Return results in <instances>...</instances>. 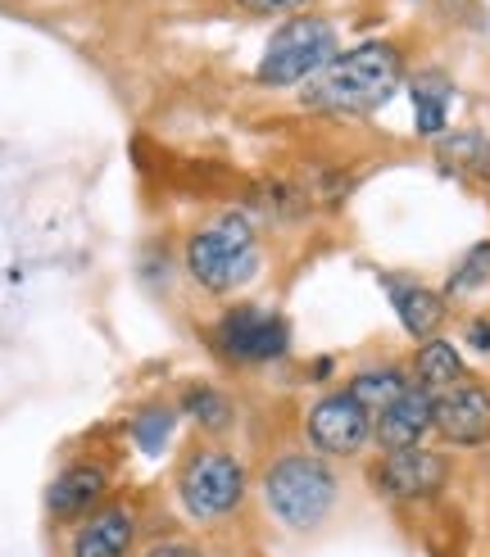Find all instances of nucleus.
<instances>
[{
    "mask_svg": "<svg viewBox=\"0 0 490 557\" xmlns=\"http://www.w3.org/2000/svg\"><path fill=\"white\" fill-rule=\"evenodd\" d=\"M404 77V60L391 41H359L354 50H341L314 82H305V104L322 114L364 119L381 109Z\"/></svg>",
    "mask_w": 490,
    "mask_h": 557,
    "instance_id": "f257e3e1",
    "label": "nucleus"
},
{
    "mask_svg": "<svg viewBox=\"0 0 490 557\" xmlns=\"http://www.w3.org/2000/svg\"><path fill=\"white\" fill-rule=\"evenodd\" d=\"M186 272L209 295L241 290L259 272V232L241 209L209 218L186 236Z\"/></svg>",
    "mask_w": 490,
    "mask_h": 557,
    "instance_id": "f03ea898",
    "label": "nucleus"
},
{
    "mask_svg": "<svg viewBox=\"0 0 490 557\" xmlns=\"http://www.w3.org/2000/svg\"><path fill=\"white\" fill-rule=\"evenodd\" d=\"M259 490H264L268 512L278 517L286 531H314V525H322L327 512L336 508L341 481L318 454H282L264 467Z\"/></svg>",
    "mask_w": 490,
    "mask_h": 557,
    "instance_id": "7ed1b4c3",
    "label": "nucleus"
},
{
    "mask_svg": "<svg viewBox=\"0 0 490 557\" xmlns=\"http://www.w3.org/2000/svg\"><path fill=\"white\" fill-rule=\"evenodd\" d=\"M341 54V41H336V27L318 18V14H295L286 18L278 33L268 37V50L255 69V82L259 87H299V82H314L327 64Z\"/></svg>",
    "mask_w": 490,
    "mask_h": 557,
    "instance_id": "20e7f679",
    "label": "nucleus"
},
{
    "mask_svg": "<svg viewBox=\"0 0 490 557\" xmlns=\"http://www.w3.org/2000/svg\"><path fill=\"white\" fill-rule=\"evenodd\" d=\"M245 485H250V476H245L241 458L228 449H213V444L209 449H191L177 467V504L200 525L232 517L245 504Z\"/></svg>",
    "mask_w": 490,
    "mask_h": 557,
    "instance_id": "39448f33",
    "label": "nucleus"
},
{
    "mask_svg": "<svg viewBox=\"0 0 490 557\" xmlns=\"http://www.w3.org/2000/svg\"><path fill=\"white\" fill-rule=\"evenodd\" d=\"M209 345L218 349V358L245 368V363H272L291 349V326L282 313L259 309V304H236L223 318L213 322Z\"/></svg>",
    "mask_w": 490,
    "mask_h": 557,
    "instance_id": "423d86ee",
    "label": "nucleus"
},
{
    "mask_svg": "<svg viewBox=\"0 0 490 557\" xmlns=\"http://www.w3.org/2000/svg\"><path fill=\"white\" fill-rule=\"evenodd\" d=\"M305 435L318 458H354L372 440V412L350 389H332V395L314 399V408L305 412Z\"/></svg>",
    "mask_w": 490,
    "mask_h": 557,
    "instance_id": "0eeeda50",
    "label": "nucleus"
},
{
    "mask_svg": "<svg viewBox=\"0 0 490 557\" xmlns=\"http://www.w3.org/2000/svg\"><path fill=\"white\" fill-rule=\"evenodd\" d=\"M450 481V462L431 449H400V454H381V462L372 467V485L400 498V504H414V498H431L441 494Z\"/></svg>",
    "mask_w": 490,
    "mask_h": 557,
    "instance_id": "6e6552de",
    "label": "nucleus"
},
{
    "mask_svg": "<svg viewBox=\"0 0 490 557\" xmlns=\"http://www.w3.org/2000/svg\"><path fill=\"white\" fill-rule=\"evenodd\" d=\"M431 431L445 444H458V449H477V444H490V385L481 381H463L445 395H436V422Z\"/></svg>",
    "mask_w": 490,
    "mask_h": 557,
    "instance_id": "1a4fd4ad",
    "label": "nucleus"
},
{
    "mask_svg": "<svg viewBox=\"0 0 490 557\" xmlns=\"http://www.w3.org/2000/svg\"><path fill=\"white\" fill-rule=\"evenodd\" d=\"M142 535V512L127 498L100 504L91 517L77 521L69 540V557H132V544Z\"/></svg>",
    "mask_w": 490,
    "mask_h": 557,
    "instance_id": "9d476101",
    "label": "nucleus"
},
{
    "mask_svg": "<svg viewBox=\"0 0 490 557\" xmlns=\"http://www.w3.org/2000/svg\"><path fill=\"white\" fill-rule=\"evenodd\" d=\"M436 422V395L427 389L408 385L395 404H387L377 417H372V440L381 454H400V449H418L422 435L431 431Z\"/></svg>",
    "mask_w": 490,
    "mask_h": 557,
    "instance_id": "9b49d317",
    "label": "nucleus"
},
{
    "mask_svg": "<svg viewBox=\"0 0 490 557\" xmlns=\"http://www.w3.org/2000/svg\"><path fill=\"white\" fill-rule=\"evenodd\" d=\"M109 485H114V471H109L105 462H73L46 490V508H50L54 521H82L105 504Z\"/></svg>",
    "mask_w": 490,
    "mask_h": 557,
    "instance_id": "f8f14e48",
    "label": "nucleus"
},
{
    "mask_svg": "<svg viewBox=\"0 0 490 557\" xmlns=\"http://www.w3.org/2000/svg\"><path fill=\"white\" fill-rule=\"evenodd\" d=\"M463 376H468V368H463V358L450 341H422L414 354V368H408V381L427 389V395H445V389L463 385Z\"/></svg>",
    "mask_w": 490,
    "mask_h": 557,
    "instance_id": "ddd939ff",
    "label": "nucleus"
},
{
    "mask_svg": "<svg viewBox=\"0 0 490 557\" xmlns=\"http://www.w3.org/2000/svg\"><path fill=\"white\" fill-rule=\"evenodd\" d=\"M395 318L414 341H436L445 322V295L427 286H395Z\"/></svg>",
    "mask_w": 490,
    "mask_h": 557,
    "instance_id": "4468645a",
    "label": "nucleus"
},
{
    "mask_svg": "<svg viewBox=\"0 0 490 557\" xmlns=\"http://www.w3.org/2000/svg\"><path fill=\"white\" fill-rule=\"evenodd\" d=\"M441 163L463 177H473V182H490V141L481 132H454L441 141Z\"/></svg>",
    "mask_w": 490,
    "mask_h": 557,
    "instance_id": "2eb2a0df",
    "label": "nucleus"
},
{
    "mask_svg": "<svg viewBox=\"0 0 490 557\" xmlns=\"http://www.w3.org/2000/svg\"><path fill=\"white\" fill-rule=\"evenodd\" d=\"M408 385H414V381H408L400 368H391V363H387V368H364V372H354V381H350L345 389H350V395L377 417L387 404H395Z\"/></svg>",
    "mask_w": 490,
    "mask_h": 557,
    "instance_id": "dca6fc26",
    "label": "nucleus"
},
{
    "mask_svg": "<svg viewBox=\"0 0 490 557\" xmlns=\"http://www.w3.org/2000/svg\"><path fill=\"white\" fill-rule=\"evenodd\" d=\"M182 412H186L200 431H209V435H218V431L232 426V404H228L223 389H213V385H191L186 395H182Z\"/></svg>",
    "mask_w": 490,
    "mask_h": 557,
    "instance_id": "f3484780",
    "label": "nucleus"
},
{
    "mask_svg": "<svg viewBox=\"0 0 490 557\" xmlns=\"http://www.w3.org/2000/svg\"><path fill=\"white\" fill-rule=\"evenodd\" d=\"M414 104H418V132L422 136L445 132V109H450V87H445V82L422 77L414 87Z\"/></svg>",
    "mask_w": 490,
    "mask_h": 557,
    "instance_id": "a211bd4d",
    "label": "nucleus"
},
{
    "mask_svg": "<svg viewBox=\"0 0 490 557\" xmlns=\"http://www.w3.org/2000/svg\"><path fill=\"white\" fill-rule=\"evenodd\" d=\"M173 422H177V412H173V408H146V412H136L132 435H136V444H142L146 454H159V449H163V440L173 435Z\"/></svg>",
    "mask_w": 490,
    "mask_h": 557,
    "instance_id": "6ab92c4d",
    "label": "nucleus"
},
{
    "mask_svg": "<svg viewBox=\"0 0 490 557\" xmlns=\"http://www.w3.org/2000/svg\"><path fill=\"white\" fill-rule=\"evenodd\" d=\"M490 276V240H481L477 249H468V259H463L450 276V295H468L473 286H481Z\"/></svg>",
    "mask_w": 490,
    "mask_h": 557,
    "instance_id": "aec40b11",
    "label": "nucleus"
},
{
    "mask_svg": "<svg viewBox=\"0 0 490 557\" xmlns=\"http://www.w3.org/2000/svg\"><path fill=\"white\" fill-rule=\"evenodd\" d=\"M236 5L245 14H295V10H305L309 0H236Z\"/></svg>",
    "mask_w": 490,
    "mask_h": 557,
    "instance_id": "412c9836",
    "label": "nucleus"
},
{
    "mask_svg": "<svg viewBox=\"0 0 490 557\" xmlns=\"http://www.w3.org/2000/svg\"><path fill=\"white\" fill-rule=\"evenodd\" d=\"M136 557H205L191 540H159V544H150V548H142Z\"/></svg>",
    "mask_w": 490,
    "mask_h": 557,
    "instance_id": "4be33fe9",
    "label": "nucleus"
},
{
    "mask_svg": "<svg viewBox=\"0 0 490 557\" xmlns=\"http://www.w3.org/2000/svg\"><path fill=\"white\" fill-rule=\"evenodd\" d=\"M468 341H473V349H490V322H473Z\"/></svg>",
    "mask_w": 490,
    "mask_h": 557,
    "instance_id": "5701e85b",
    "label": "nucleus"
}]
</instances>
